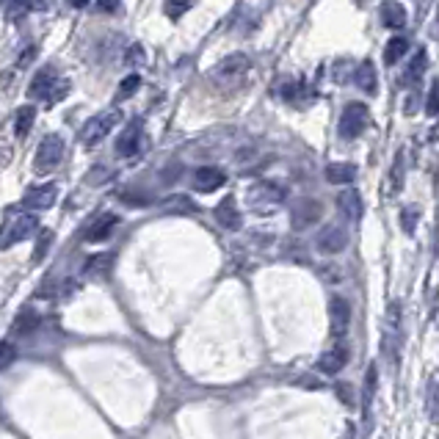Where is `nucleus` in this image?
Returning a JSON list of instances; mask_svg holds the SVG:
<instances>
[{
    "instance_id": "obj_1",
    "label": "nucleus",
    "mask_w": 439,
    "mask_h": 439,
    "mask_svg": "<svg viewBox=\"0 0 439 439\" xmlns=\"http://www.w3.org/2000/svg\"><path fill=\"white\" fill-rule=\"evenodd\" d=\"M122 122V111L119 108H108L103 113H97L94 119H89L86 122V128L80 133V141H83V147H94V144H100L103 138L111 135V130L116 128Z\"/></svg>"
},
{
    "instance_id": "obj_2",
    "label": "nucleus",
    "mask_w": 439,
    "mask_h": 439,
    "mask_svg": "<svg viewBox=\"0 0 439 439\" xmlns=\"http://www.w3.org/2000/svg\"><path fill=\"white\" fill-rule=\"evenodd\" d=\"M64 160V138L58 133H50L48 138H42L36 155H33V172L36 174H50L52 169Z\"/></svg>"
},
{
    "instance_id": "obj_3",
    "label": "nucleus",
    "mask_w": 439,
    "mask_h": 439,
    "mask_svg": "<svg viewBox=\"0 0 439 439\" xmlns=\"http://www.w3.org/2000/svg\"><path fill=\"white\" fill-rule=\"evenodd\" d=\"M249 67H252V61H249L243 52L227 55L224 61H218V64L213 67V80H216V83H221V86H233V83H238V80L246 78Z\"/></svg>"
},
{
    "instance_id": "obj_4",
    "label": "nucleus",
    "mask_w": 439,
    "mask_h": 439,
    "mask_svg": "<svg viewBox=\"0 0 439 439\" xmlns=\"http://www.w3.org/2000/svg\"><path fill=\"white\" fill-rule=\"evenodd\" d=\"M367 105L362 103H348L343 108V116H340V135L343 138H360L362 130L367 128Z\"/></svg>"
},
{
    "instance_id": "obj_5",
    "label": "nucleus",
    "mask_w": 439,
    "mask_h": 439,
    "mask_svg": "<svg viewBox=\"0 0 439 439\" xmlns=\"http://www.w3.org/2000/svg\"><path fill=\"white\" fill-rule=\"evenodd\" d=\"M55 202H58V185H55V182L30 188L26 194V199H23V205H26L28 210H50Z\"/></svg>"
},
{
    "instance_id": "obj_6",
    "label": "nucleus",
    "mask_w": 439,
    "mask_h": 439,
    "mask_svg": "<svg viewBox=\"0 0 439 439\" xmlns=\"http://www.w3.org/2000/svg\"><path fill=\"white\" fill-rule=\"evenodd\" d=\"M329 323H332V335L343 337L351 326V307L343 296H332L329 299Z\"/></svg>"
},
{
    "instance_id": "obj_7",
    "label": "nucleus",
    "mask_w": 439,
    "mask_h": 439,
    "mask_svg": "<svg viewBox=\"0 0 439 439\" xmlns=\"http://www.w3.org/2000/svg\"><path fill=\"white\" fill-rule=\"evenodd\" d=\"M36 230H39V218H36V216H23V218H17V221L11 224V230L6 233V238L0 240V249H9V246H14V243H23V240H28Z\"/></svg>"
},
{
    "instance_id": "obj_8",
    "label": "nucleus",
    "mask_w": 439,
    "mask_h": 439,
    "mask_svg": "<svg viewBox=\"0 0 439 439\" xmlns=\"http://www.w3.org/2000/svg\"><path fill=\"white\" fill-rule=\"evenodd\" d=\"M55 83H58L55 70H52V67H45V70H39V72L33 75L30 86H28V94H30L33 100H45V103H48V97L52 94Z\"/></svg>"
},
{
    "instance_id": "obj_9",
    "label": "nucleus",
    "mask_w": 439,
    "mask_h": 439,
    "mask_svg": "<svg viewBox=\"0 0 439 439\" xmlns=\"http://www.w3.org/2000/svg\"><path fill=\"white\" fill-rule=\"evenodd\" d=\"M321 213H323L321 202H315V199H301L299 205L293 207V227H296V230H307V227L321 221Z\"/></svg>"
},
{
    "instance_id": "obj_10",
    "label": "nucleus",
    "mask_w": 439,
    "mask_h": 439,
    "mask_svg": "<svg viewBox=\"0 0 439 439\" xmlns=\"http://www.w3.org/2000/svg\"><path fill=\"white\" fill-rule=\"evenodd\" d=\"M224 182H227V177H224V172H221V169L202 166V169H196V172H194V188H196V191H202V194H213V191H218Z\"/></svg>"
},
{
    "instance_id": "obj_11",
    "label": "nucleus",
    "mask_w": 439,
    "mask_h": 439,
    "mask_svg": "<svg viewBox=\"0 0 439 439\" xmlns=\"http://www.w3.org/2000/svg\"><path fill=\"white\" fill-rule=\"evenodd\" d=\"M345 362H348V351H345L343 345H335V348H329V351L321 354V360H318L315 367H318L323 376H337V373L345 367Z\"/></svg>"
},
{
    "instance_id": "obj_12",
    "label": "nucleus",
    "mask_w": 439,
    "mask_h": 439,
    "mask_svg": "<svg viewBox=\"0 0 439 439\" xmlns=\"http://www.w3.org/2000/svg\"><path fill=\"white\" fill-rule=\"evenodd\" d=\"M119 224V218L113 216V213H103L100 218H94L86 230H83V238L89 240V243H100V240H105L108 235L113 233V227Z\"/></svg>"
},
{
    "instance_id": "obj_13",
    "label": "nucleus",
    "mask_w": 439,
    "mask_h": 439,
    "mask_svg": "<svg viewBox=\"0 0 439 439\" xmlns=\"http://www.w3.org/2000/svg\"><path fill=\"white\" fill-rule=\"evenodd\" d=\"M382 23L389 30H401L406 26V9L398 0H384L382 3Z\"/></svg>"
},
{
    "instance_id": "obj_14",
    "label": "nucleus",
    "mask_w": 439,
    "mask_h": 439,
    "mask_svg": "<svg viewBox=\"0 0 439 439\" xmlns=\"http://www.w3.org/2000/svg\"><path fill=\"white\" fill-rule=\"evenodd\" d=\"M345 243H348V238H345V233H343L340 227H326L323 233L318 235V246H321V252H326V255L343 252Z\"/></svg>"
},
{
    "instance_id": "obj_15",
    "label": "nucleus",
    "mask_w": 439,
    "mask_h": 439,
    "mask_svg": "<svg viewBox=\"0 0 439 439\" xmlns=\"http://www.w3.org/2000/svg\"><path fill=\"white\" fill-rule=\"evenodd\" d=\"M138 144H141V125L133 122V125L116 138V152L122 157H133L138 152Z\"/></svg>"
},
{
    "instance_id": "obj_16",
    "label": "nucleus",
    "mask_w": 439,
    "mask_h": 439,
    "mask_svg": "<svg viewBox=\"0 0 439 439\" xmlns=\"http://www.w3.org/2000/svg\"><path fill=\"white\" fill-rule=\"evenodd\" d=\"M337 205H340V210H343L351 221H360L362 213H365V207H362V196L354 191V188H345V191L337 196Z\"/></svg>"
},
{
    "instance_id": "obj_17",
    "label": "nucleus",
    "mask_w": 439,
    "mask_h": 439,
    "mask_svg": "<svg viewBox=\"0 0 439 439\" xmlns=\"http://www.w3.org/2000/svg\"><path fill=\"white\" fill-rule=\"evenodd\" d=\"M216 221H218L221 227H227V230H240V213H238V207H235L233 196H227L221 205L216 207Z\"/></svg>"
},
{
    "instance_id": "obj_18",
    "label": "nucleus",
    "mask_w": 439,
    "mask_h": 439,
    "mask_svg": "<svg viewBox=\"0 0 439 439\" xmlns=\"http://www.w3.org/2000/svg\"><path fill=\"white\" fill-rule=\"evenodd\" d=\"M284 199V191L274 182H260L257 188H252V202L260 205H279Z\"/></svg>"
},
{
    "instance_id": "obj_19",
    "label": "nucleus",
    "mask_w": 439,
    "mask_h": 439,
    "mask_svg": "<svg viewBox=\"0 0 439 439\" xmlns=\"http://www.w3.org/2000/svg\"><path fill=\"white\" fill-rule=\"evenodd\" d=\"M354 80H357V86H360L362 91H367V94H376V89H379L376 67H373L370 61H362L360 67H357V72H354Z\"/></svg>"
},
{
    "instance_id": "obj_20",
    "label": "nucleus",
    "mask_w": 439,
    "mask_h": 439,
    "mask_svg": "<svg viewBox=\"0 0 439 439\" xmlns=\"http://www.w3.org/2000/svg\"><path fill=\"white\" fill-rule=\"evenodd\" d=\"M354 177H357V166H351V163H329L326 166V180L332 185H348V182H354Z\"/></svg>"
},
{
    "instance_id": "obj_21",
    "label": "nucleus",
    "mask_w": 439,
    "mask_h": 439,
    "mask_svg": "<svg viewBox=\"0 0 439 439\" xmlns=\"http://www.w3.org/2000/svg\"><path fill=\"white\" fill-rule=\"evenodd\" d=\"M111 262H113V255H94V257L83 265V274L86 277H94V279H103V277H108V271H111Z\"/></svg>"
},
{
    "instance_id": "obj_22",
    "label": "nucleus",
    "mask_w": 439,
    "mask_h": 439,
    "mask_svg": "<svg viewBox=\"0 0 439 439\" xmlns=\"http://www.w3.org/2000/svg\"><path fill=\"white\" fill-rule=\"evenodd\" d=\"M33 119H36V108L33 105H23L17 111V116H14V133H17V138H26L28 133H30Z\"/></svg>"
},
{
    "instance_id": "obj_23",
    "label": "nucleus",
    "mask_w": 439,
    "mask_h": 439,
    "mask_svg": "<svg viewBox=\"0 0 439 439\" xmlns=\"http://www.w3.org/2000/svg\"><path fill=\"white\" fill-rule=\"evenodd\" d=\"M406 50H409V42H406L404 36H395V39H389L387 48H384V64H387V67L398 64V61L406 55Z\"/></svg>"
},
{
    "instance_id": "obj_24",
    "label": "nucleus",
    "mask_w": 439,
    "mask_h": 439,
    "mask_svg": "<svg viewBox=\"0 0 439 439\" xmlns=\"http://www.w3.org/2000/svg\"><path fill=\"white\" fill-rule=\"evenodd\" d=\"M376 384H379V370H376V365H370L367 373H365V389H362L365 409H370V404H373V398H376Z\"/></svg>"
},
{
    "instance_id": "obj_25",
    "label": "nucleus",
    "mask_w": 439,
    "mask_h": 439,
    "mask_svg": "<svg viewBox=\"0 0 439 439\" xmlns=\"http://www.w3.org/2000/svg\"><path fill=\"white\" fill-rule=\"evenodd\" d=\"M426 64H428V58H426V52L417 50L412 58V64L406 67V75H404V83H414V80L423 78V72H426Z\"/></svg>"
},
{
    "instance_id": "obj_26",
    "label": "nucleus",
    "mask_w": 439,
    "mask_h": 439,
    "mask_svg": "<svg viewBox=\"0 0 439 439\" xmlns=\"http://www.w3.org/2000/svg\"><path fill=\"white\" fill-rule=\"evenodd\" d=\"M36 326H39V315L33 310H26L23 315H17V321H14V332L17 335H30Z\"/></svg>"
},
{
    "instance_id": "obj_27",
    "label": "nucleus",
    "mask_w": 439,
    "mask_h": 439,
    "mask_svg": "<svg viewBox=\"0 0 439 439\" xmlns=\"http://www.w3.org/2000/svg\"><path fill=\"white\" fill-rule=\"evenodd\" d=\"M194 6H196V0H166V17L180 20L182 14H188Z\"/></svg>"
},
{
    "instance_id": "obj_28",
    "label": "nucleus",
    "mask_w": 439,
    "mask_h": 439,
    "mask_svg": "<svg viewBox=\"0 0 439 439\" xmlns=\"http://www.w3.org/2000/svg\"><path fill=\"white\" fill-rule=\"evenodd\" d=\"M28 11H30L28 9V0H9V6H6V23H20Z\"/></svg>"
},
{
    "instance_id": "obj_29",
    "label": "nucleus",
    "mask_w": 439,
    "mask_h": 439,
    "mask_svg": "<svg viewBox=\"0 0 439 439\" xmlns=\"http://www.w3.org/2000/svg\"><path fill=\"white\" fill-rule=\"evenodd\" d=\"M426 412L431 420H439V382H434V379H431L428 395H426Z\"/></svg>"
},
{
    "instance_id": "obj_30",
    "label": "nucleus",
    "mask_w": 439,
    "mask_h": 439,
    "mask_svg": "<svg viewBox=\"0 0 439 439\" xmlns=\"http://www.w3.org/2000/svg\"><path fill=\"white\" fill-rule=\"evenodd\" d=\"M301 94H307V86H304L301 80H293V83L282 86V97L287 100V103L301 105Z\"/></svg>"
},
{
    "instance_id": "obj_31",
    "label": "nucleus",
    "mask_w": 439,
    "mask_h": 439,
    "mask_svg": "<svg viewBox=\"0 0 439 439\" xmlns=\"http://www.w3.org/2000/svg\"><path fill=\"white\" fill-rule=\"evenodd\" d=\"M138 86H141V78H138V75H128V78L119 83L116 97H119V100H130V97L138 91Z\"/></svg>"
},
{
    "instance_id": "obj_32",
    "label": "nucleus",
    "mask_w": 439,
    "mask_h": 439,
    "mask_svg": "<svg viewBox=\"0 0 439 439\" xmlns=\"http://www.w3.org/2000/svg\"><path fill=\"white\" fill-rule=\"evenodd\" d=\"M426 113L428 116H439V78L431 83L428 97H426Z\"/></svg>"
},
{
    "instance_id": "obj_33",
    "label": "nucleus",
    "mask_w": 439,
    "mask_h": 439,
    "mask_svg": "<svg viewBox=\"0 0 439 439\" xmlns=\"http://www.w3.org/2000/svg\"><path fill=\"white\" fill-rule=\"evenodd\" d=\"M50 246H52V233L50 230H42V233H39V240H36V249H33V260L39 262V260L48 255Z\"/></svg>"
},
{
    "instance_id": "obj_34",
    "label": "nucleus",
    "mask_w": 439,
    "mask_h": 439,
    "mask_svg": "<svg viewBox=\"0 0 439 439\" xmlns=\"http://www.w3.org/2000/svg\"><path fill=\"white\" fill-rule=\"evenodd\" d=\"M144 61H147V52H144V48H141V45H130L128 55H125V64H128V67H141Z\"/></svg>"
},
{
    "instance_id": "obj_35",
    "label": "nucleus",
    "mask_w": 439,
    "mask_h": 439,
    "mask_svg": "<svg viewBox=\"0 0 439 439\" xmlns=\"http://www.w3.org/2000/svg\"><path fill=\"white\" fill-rule=\"evenodd\" d=\"M404 185V152H398L395 157V169H392V194H398Z\"/></svg>"
},
{
    "instance_id": "obj_36",
    "label": "nucleus",
    "mask_w": 439,
    "mask_h": 439,
    "mask_svg": "<svg viewBox=\"0 0 439 439\" xmlns=\"http://www.w3.org/2000/svg\"><path fill=\"white\" fill-rule=\"evenodd\" d=\"M14 357H17V348L11 343H0V370L9 367L14 362Z\"/></svg>"
},
{
    "instance_id": "obj_37",
    "label": "nucleus",
    "mask_w": 439,
    "mask_h": 439,
    "mask_svg": "<svg viewBox=\"0 0 439 439\" xmlns=\"http://www.w3.org/2000/svg\"><path fill=\"white\" fill-rule=\"evenodd\" d=\"M67 91H70V80H58V83H55V89H52V94L48 97V105L61 103V100L67 97Z\"/></svg>"
},
{
    "instance_id": "obj_38",
    "label": "nucleus",
    "mask_w": 439,
    "mask_h": 439,
    "mask_svg": "<svg viewBox=\"0 0 439 439\" xmlns=\"http://www.w3.org/2000/svg\"><path fill=\"white\" fill-rule=\"evenodd\" d=\"M166 210H177V213H191V210H194V202H191V199H185V196H174V199H169V202H166Z\"/></svg>"
},
{
    "instance_id": "obj_39",
    "label": "nucleus",
    "mask_w": 439,
    "mask_h": 439,
    "mask_svg": "<svg viewBox=\"0 0 439 439\" xmlns=\"http://www.w3.org/2000/svg\"><path fill=\"white\" fill-rule=\"evenodd\" d=\"M401 224H404V233H414V224H417V210L406 207L401 213Z\"/></svg>"
},
{
    "instance_id": "obj_40",
    "label": "nucleus",
    "mask_w": 439,
    "mask_h": 439,
    "mask_svg": "<svg viewBox=\"0 0 439 439\" xmlns=\"http://www.w3.org/2000/svg\"><path fill=\"white\" fill-rule=\"evenodd\" d=\"M97 9H100L103 14H116V11L122 9V0H97Z\"/></svg>"
},
{
    "instance_id": "obj_41",
    "label": "nucleus",
    "mask_w": 439,
    "mask_h": 439,
    "mask_svg": "<svg viewBox=\"0 0 439 439\" xmlns=\"http://www.w3.org/2000/svg\"><path fill=\"white\" fill-rule=\"evenodd\" d=\"M33 58H36V48L30 45V48H26V52L17 58V67H20V70H26L28 64H33Z\"/></svg>"
},
{
    "instance_id": "obj_42",
    "label": "nucleus",
    "mask_w": 439,
    "mask_h": 439,
    "mask_svg": "<svg viewBox=\"0 0 439 439\" xmlns=\"http://www.w3.org/2000/svg\"><path fill=\"white\" fill-rule=\"evenodd\" d=\"M52 6V0H28V9H33V11H48Z\"/></svg>"
},
{
    "instance_id": "obj_43",
    "label": "nucleus",
    "mask_w": 439,
    "mask_h": 439,
    "mask_svg": "<svg viewBox=\"0 0 439 439\" xmlns=\"http://www.w3.org/2000/svg\"><path fill=\"white\" fill-rule=\"evenodd\" d=\"M404 108H406V113H414V108H417V97H414V94H409V100H406V105H404Z\"/></svg>"
},
{
    "instance_id": "obj_44",
    "label": "nucleus",
    "mask_w": 439,
    "mask_h": 439,
    "mask_svg": "<svg viewBox=\"0 0 439 439\" xmlns=\"http://www.w3.org/2000/svg\"><path fill=\"white\" fill-rule=\"evenodd\" d=\"M70 6H75V9H83V6H89V0H70Z\"/></svg>"
}]
</instances>
